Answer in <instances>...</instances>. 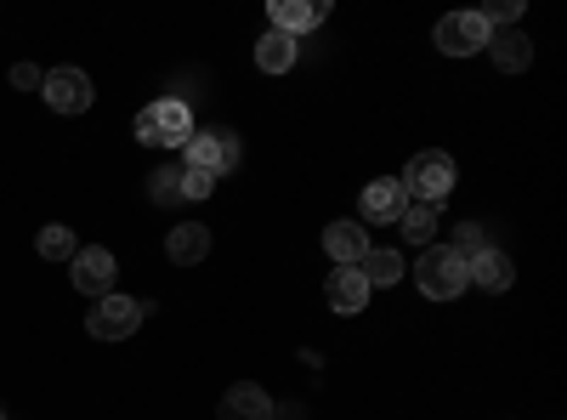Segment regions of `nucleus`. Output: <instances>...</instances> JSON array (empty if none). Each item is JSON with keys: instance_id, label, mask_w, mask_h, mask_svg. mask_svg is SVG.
<instances>
[{"instance_id": "1", "label": "nucleus", "mask_w": 567, "mask_h": 420, "mask_svg": "<svg viewBox=\"0 0 567 420\" xmlns=\"http://www.w3.org/2000/svg\"><path fill=\"white\" fill-rule=\"evenodd\" d=\"M187 136H194V109L182 98H159L136 114V143H148V148H182Z\"/></svg>"}, {"instance_id": "2", "label": "nucleus", "mask_w": 567, "mask_h": 420, "mask_svg": "<svg viewBox=\"0 0 567 420\" xmlns=\"http://www.w3.org/2000/svg\"><path fill=\"white\" fill-rule=\"evenodd\" d=\"M403 194L414 199V205H443L449 194H454V160L443 154V148H425V154H414L409 165H403Z\"/></svg>"}, {"instance_id": "3", "label": "nucleus", "mask_w": 567, "mask_h": 420, "mask_svg": "<svg viewBox=\"0 0 567 420\" xmlns=\"http://www.w3.org/2000/svg\"><path fill=\"white\" fill-rule=\"evenodd\" d=\"M414 285L432 301H454L460 290H471V273H465V262L449 245H425L420 262H414Z\"/></svg>"}, {"instance_id": "4", "label": "nucleus", "mask_w": 567, "mask_h": 420, "mask_svg": "<svg viewBox=\"0 0 567 420\" xmlns=\"http://www.w3.org/2000/svg\"><path fill=\"white\" fill-rule=\"evenodd\" d=\"M182 148H187V165L205 171V176H227V171H239V160H245L239 131H227V125H205V131H194Z\"/></svg>"}, {"instance_id": "5", "label": "nucleus", "mask_w": 567, "mask_h": 420, "mask_svg": "<svg viewBox=\"0 0 567 420\" xmlns=\"http://www.w3.org/2000/svg\"><path fill=\"white\" fill-rule=\"evenodd\" d=\"M142 318H148V313H142V301H131V296H103L97 307H91L85 330H91V341H125V336H136Z\"/></svg>"}, {"instance_id": "6", "label": "nucleus", "mask_w": 567, "mask_h": 420, "mask_svg": "<svg viewBox=\"0 0 567 420\" xmlns=\"http://www.w3.org/2000/svg\"><path fill=\"white\" fill-rule=\"evenodd\" d=\"M114 250L109 245H85V250H74V262H69V278H74V290L80 296H114Z\"/></svg>"}, {"instance_id": "7", "label": "nucleus", "mask_w": 567, "mask_h": 420, "mask_svg": "<svg viewBox=\"0 0 567 420\" xmlns=\"http://www.w3.org/2000/svg\"><path fill=\"white\" fill-rule=\"evenodd\" d=\"M40 98L52 103L58 114H85L97 91H91V74H80V69H52L40 80Z\"/></svg>"}, {"instance_id": "8", "label": "nucleus", "mask_w": 567, "mask_h": 420, "mask_svg": "<svg viewBox=\"0 0 567 420\" xmlns=\"http://www.w3.org/2000/svg\"><path fill=\"white\" fill-rule=\"evenodd\" d=\"M432 40L443 45L449 58H471V52H483V45H488V23H483L477 12H449V18L432 29Z\"/></svg>"}, {"instance_id": "9", "label": "nucleus", "mask_w": 567, "mask_h": 420, "mask_svg": "<svg viewBox=\"0 0 567 420\" xmlns=\"http://www.w3.org/2000/svg\"><path fill=\"white\" fill-rule=\"evenodd\" d=\"M165 256H171L176 267H199V262L210 256V227H205V222H176V227L165 233Z\"/></svg>"}, {"instance_id": "10", "label": "nucleus", "mask_w": 567, "mask_h": 420, "mask_svg": "<svg viewBox=\"0 0 567 420\" xmlns=\"http://www.w3.org/2000/svg\"><path fill=\"white\" fill-rule=\"evenodd\" d=\"M272 398H267V387H256V381H239V387H227V398H221V409H216V420H272Z\"/></svg>"}, {"instance_id": "11", "label": "nucleus", "mask_w": 567, "mask_h": 420, "mask_svg": "<svg viewBox=\"0 0 567 420\" xmlns=\"http://www.w3.org/2000/svg\"><path fill=\"white\" fill-rule=\"evenodd\" d=\"M403 211H409V194L398 176H374L363 188V222H398Z\"/></svg>"}, {"instance_id": "12", "label": "nucleus", "mask_w": 567, "mask_h": 420, "mask_svg": "<svg viewBox=\"0 0 567 420\" xmlns=\"http://www.w3.org/2000/svg\"><path fill=\"white\" fill-rule=\"evenodd\" d=\"M323 250L336 256V267H358L369 256V227L363 222H329L323 227Z\"/></svg>"}, {"instance_id": "13", "label": "nucleus", "mask_w": 567, "mask_h": 420, "mask_svg": "<svg viewBox=\"0 0 567 420\" xmlns=\"http://www.w3.org/2000/svg\"><path fill=\"white\" fill-rule=\"evenodd\" d=\"M323 301L329 307H336V313H363L369 307V278L358 273V267H336V273H329V285H323Z\"/></svg>"}, {"instance_id": "14", "label": "nucleus", "mask_w": 567, "mask_h": 420, "mask_svg": "<svg viewBox=\"0 0 567 420\" xmlns=\"http://www.w3.org/2000/svg\"><path fill=\"white\" fill-rule=\"evenodd\" d=\"M465 273H471V285H477V290H488V296H499V290H511L516 285V267H511V256L505 250H483V256H471L465 262Z\"/></svg>"}, {"instance_id": "15", "label": "nucleus", "mask_w": 567, "mask_h": 420, "mask_svg": "<svg viewBox=\"0 0 567 420\" xmlns=\"http://www.w3.org/2000/svg\"><path fill=\"white\" fill-rule=\"evenodd\" d=\"M488 58L505 69V74H523L534 63V40L523 29H488Z\"/></svg>"}, {"instance_id": "16", "label": "nucleus", "mask_w": 567, "mask_h": 420, "mask_svg": "<svg viewBox=\"0 0 567 420\" xmlns=\"http://www.w3.org/2000/svg\"><path fill=\"white\" fill-rule=\"evenodd\" d=\"M329 18V7H323V0H272V29L278 34H307V29H318Z\"/></svg>"}, {"instance_id": "17", "label": "nucleus", "mask_w": 567, "mask_h": 420, "mask_svg": "<svg viewBox=\"0 0 567 420\" xmlns=\"http://www.w3.org/2000/svg\"><path fill=\"white\" fill-rule=\"evenodd\" d=\"M296 58H301V40L278 34V29H267V34H261V45H256L261 74H290V69H296Z\"/></svg>"}, {"instance_id": "18", "label": "nucleus", "mask_w": 567, "mask_h": 420, "mask_svg": "<svg viewBox=\"0 0 567 420\" xmlns=\"http://www.w3.org/2000/svg\"><path fill=\"white\" fill-rule=\"evenodd\" d=\"M358 273L369 278V290H374V285H398V278H403L409 267H403V256H398V250H386V245H369V256L358 262Z\"/></svg>"}, {"instance_id": "19", "label": "nucleus", "mask_w": 567, "mask_h": 420, "mask_svg": "<svg viewBox=\"0 0 567 420\" xmlns=\"http://www.w3.org/2000/svg\"><path fill=\"white\" fill-rule=\"evenodd\" d=\"M398 227H403V239L420 245V250L437 245V205H414V199H409V211L398 216Z\"/></svg>"}, {"instance_id": "20", "label": "nucleus", "mask_w": 567, "mask_h": 420, "mask_svg": "<svg viewBox=\"0 0 567 420\" xmlns=\"http://www.w3.org/2000/svg\"><path fill=\"white\" fill-rule=\"evenodd\" d=\"M45 262H74V227H63V222H52V227H40V245H34Z\"/></svg>"}, {"instance_id": "21", "label": "nucleus", "mask_w": 567, "mask_h": 420, "mask_svg": "<svg viewBox=\"0 0 567 420\" xmlns=\"http://www.w3.org/2000/svg\"><path fill=\"white\" fill-rule=\"evenodd\" d=\"M148 199L154 205H182V165H159L148 176Z\"/></svg>"}, {"instance_id": "22", "label": "nucleus", "mask_w": 567, "mask_h": 420, "mask_svg": "<svg viewBox=\"0 0 567 420\" xmlns=\"http://www.w3.org/2000/svg\"><path fill=\"white\" fill-rule=\"evenodd\" d=\"M460 262H471V256H483L488 250V227L483 222H465V227H454V245H449Z\"/></svg>"}, {"instance_id": "23", "label": "nucleus", "mask_w": 567, "mask_h": 420, "mask_svg": "<svg viewBox=\"0 0 567 420\" xmlns=\"http://www.w3.org/2000/svg\"><path fill=\"white\" fill-rule=\"evenodd\" d=\"M477 18H483L488 29H494V23H499V29H516V18H523V0H488Z\"/></svg>"}, {"instance_id": "24", "label": "nucleus", "mask_w": 567, "mask_h": 420, "mask_svg": "<svg viewBox=\"0 0 567 420\" xmlns=\"http://www.w3.org/2000/svg\"><path fill=\"white\" fill-rule=\"evenodd\" d=\"M216 194V176L194 171V165H182V199H210Z\"/></svg>"}, {"instance_id": "25", "label": "nucleus", "mask_w": 567, "mask_h": 420, "mask_svg": "<svg viewBox=\"0 0 567 420\" xmlns=\"http://www.w3.org/2000/svg\"><path fill=\"white\" fill-rule=\"evenodd\" d=\"M40 80H45V74H40L34 63H12V85H18V91H40Z\"/></svg>"}, {"instance_id": "26", "label": "nucleus", "mask_w": 567, "mask_h": 420, "mask_svg": "<svg viewBox=\"0 0 567 420\" xmlns=\"http://www.w3.org/2000/svg\"><path fill=\"white\" fill-rule=\"evenodd\" d=\"M0 420H7V414H0Z\"/></svg>"}]
</instances>
